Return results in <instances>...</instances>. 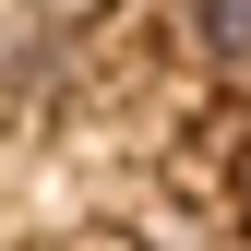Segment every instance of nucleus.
<instances>
[{"label":"nucleus","mask_w":251,"mask_h":251,"mask_svg":"<svg viewBox=\"0 0 251 251\" xmlns=\"http://www.w3.org/2000/svg\"><path fill=\"white\" fill-rule=\"evenodd\" d=\"M179 36L215 72H251V0H179Z\"/></svg>","instance_id":"1"},{"label":"nucleus","mask_w":251,"mask_h":251,"mask_svg":"<svg viewBox=\"0 0 251 251\" xmlns=\"http://www.w3.org/2000/svg\"><path fill=\"white\" fill-rule=\"evenodd\" d=\"M227 203H239V239H251V155H239V179H227Z\"/></svg>","instance_id":"2"}]
</instances>
